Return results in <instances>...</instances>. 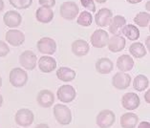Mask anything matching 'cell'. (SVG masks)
Returning <instances> with one entry per match:
<instances>
[{
    "label": "cell",
    "instance_id": "6da1fadb",
    "mask_svg": "<svg viewBox=\"0 0 150 128\" xmlns=\"http://www.w3.org/2000/svg\"><path fill=\"white\" fill-rule=\"evenodd\" d=\"M54 116L57 122L61 125H68L72 122L71 110L64 104H56L54 106Z\"/></svg>",
    "mask_w": 150,
    "mask_h": 128
},
{
    "label": "cell",
    "instance_id": "7a4b0ae2",
    "mask_svg": "<svg viewBox=\"0 0 150 128\" xmlns=\"http://www.w3.org/2000/svg\"><path fill=\"white\" fill-rule=\"evenodd\" d=\"M9 80L10 83L13 87L20 88V87L26 85V83L28 81V74L22 68H18V67L13 68L10 72Z\"/></svg>",
    "mask_w": 150,
    "mask_h": 128
},
{
    "label": "cell",
    "instance_id": "3957f363",
    "mask_svg": "<svg viewBox=\"0 0 150 128\" xmlns=\"http://www.w3.org/2000/svg\"><path fill=\"white\" fill-rule=\"evenodd\" d=\"M59 13L62 18L66 20H74L79 16V8L78 4L74 1L63 2L60 6Z\"/></svg>",
    "mask_w": 150,
    "mask_h": 128
},
{
    "label": "cell",
    "instance_id": "277c9868",
    "mask_svg": "<svg viewBox=\"0 0 150 128\" xmlns=\"http://www.w3.org/2000/svg\"><path fill=\"white\" fill-rule=\"evenodd\" d=\"M14 120L18 126L29 127L31 126L35 120V115L32 110L27 108L19 109L14 116Z\"/></svg>",
    "mask_w": 150,
    "mask_h": 128
},
{
    "label": "cell",
    "instance_id": "5b68a950",
    "mask_svg": "<svg viewBox=\"0 0 150 128\" xmlns=\"http://www.w3.org/2000/svg\"><path fill=\"white\" fill-rule=\"evenodd\" d=\"M116 115L112 110L104 109L98 114L96 123L100 128H110L115 123Z\"/></svg>",
    "mask_w": 150,
    "mask_h": 128
},
{
    "label": "cell",
    "instance_id": "8992f818",
    "mask_svg": "<svg viewBox=\"0 0 150 128\" xmlns=\"http://www.w3.org/2000/svg\"><path fill=\"white\" fill-rule=\"evenodd\" d=\"M57 97L63 103L72 102L76 97V91L72 85L64 84L61 85L57 91Z\"/></svg>",
    "mask_w": 150,
    "mask_h": 128
},
{
    "label": "cell",
    "instance_id": "52a82bcc",
    "mask_svg": "<svg viewBox=\"0 0 150 128\" xmlns=\"http://www.w3.org/2000/svg\"><path fill=\"white\" fill-rule=\"evenodd\" d=\"M19 63L26 70H34L38 64V57L30 50L24 51L19 56Z\"/></svg>",
    "mask_w": 150,
    "mask_h": 128
},
{
    "label": "cell",
    "instance_id": "ba28073f",
    "mask_svg": "<svg viewBox=\"0 0 150 128\" xmlns=\"http://www.w3.org/2000/svg\"><path fill=\"white\" fill-rule=\"evenodd\" d=\"M108 39H109L108 33L102 30V29H98V30H96L92 34L90 37V41L93 47L98 49H101L104 48L105 46H107Z\"/></svg>",
    "mask_w": 150,
    "mask_h": 128
},
{
    "label": "cell",
    "instance_id": "9c48e42d",
    "mask_svg": "<svg viewBox=\"0 0 150 128\" xmlns=\"http://www.w3.org/2000/svg\"><path fill=\"white\" fill-rule=\"evenodd\" d=\"M38 50L39 53L43 54H54L57 51V43L51 37H42L38 41Z\"/></svg>",
    "mask_w": 150,
    "mask_h": 128
},
{
    "label": "cell",
    "instance_id": "30bf717a",
    "mask_svg": "<svg viewBox=\"0 0 150 128\" xmlns=\"http://www.w3.org/2000/svg\"><path fill=\"white\" fill-rule=\"evenodd\" d=\"M141 100L136 93H125L122 98V105L124 109L128 111H133L140 106Z\"/></svg>",
    "mask_w": 150,
    "mask_h": 128
},
{
    "label": "cell",
    "instance_id": "8fae6325",
    "mask_svg": "<svg viewBox=\"0 0 150 128\" xmlns=\"http://www.w3.org/2000/svg\"><path fill=\"white\" fill-rule=\"evenodd\" d=\"M131 76L124 72H118L113 76L112 85L118 90H125L130 86Z\"/></svg>",
    "mask_w": 150,
    "mask_h": 128
},
{
    "label": "cell",
    "instance_id": "7c38bea8",
    "mask_svg": "<svg viewBox=\"0 0 150 128\" xmlns=\"http://www.w3.org/2000/svg\"><path fill=\"white\" fill-rule=\"evenodd\" d=\"M5 39L11 46L18 47L21 46L24 43L25 35L23 34V32H21L19 30L12 29V30H9L5 34Z\"/></svg>",
    "mask_w": 150,
    "mask_h": 128
},
{
    "label": "cell",
    "instance_id": "4fadbf2b",
    "mask_svg": "<svg viewBox=\"0 0 150 128\" xmlns=\"http://www.w3.org/2000/svg\"><path fill=\"white\" fill-rule=\"evenodd\" d=\"M113 17V13L107 8H102L97 12L95 16V22L98 27H107L110 24Z\"/></svg>",
    "mask_w": 150,
    "mask_h": 128
},
{
    "label": "cell",
    "instance_id": "5bb4252c",
    "mask_svg": "<svg viewBox=\"0 0 150 128\" xmlns=\"http://www.w3.org/2000/svg\"><path fill=\"white\" fill-rule=\"evenodd\" d=\"M3 22L9 28L19 27L21 25V22H22V16L16 11H8L3 16Z\"/></svg>",
    "mask_w": 150,
    "mask_h": 128
},
{
    "label": "cell",
    "instance_id": "9a60e30c",
    "mask_svg": "<svg viewBox=\"0 0 150 128\" xmlns=\"http://www.w3.org/2000/svg\"><path fill=\"white\" fill-rule=\"evenodd\" d=\"M126 40L120 35H114L108 39V49L112 53H119L125 48Z\"/></svg>",
    "mask_w": 150,
    "mask_h": 128
},
{
    "label": "cell",
    "instance_id": "2e32d148",
    "mask_svg": "<svg viewBox=\"0 0 150 128\" xmlns=\"http://www.w3.org/2000/svg\"><path fill=\"white\" fill-rule=\"evenodd\" d=\"M36 101H38V104L41 107L49 108L54 102V95L52 91L48 89H43L38 94Z\"/></svg>",
    "mask_w": 150,
    "mask_h": 128
},
{
    "label": "cell",
    "instance_id": "e0dca14e",
    "mask_svg": "<svg viewBox=\"0 0 150 128\" xmlns=\"http://www.w3.org/2000/svg\"><path fill=\"white\" fill-rule=\"evenodd\" d=\"M38 68L42 73L48 74L57 68V61L50 56H43L38 59Z\"/></svg>",
    "mask_w": 150,
    "mask_h": 128
},
{
    "label": "cell",
    "instance_id": "ac0fdd59",
    "mask_svg": "<svg viewBox=\"0 0 150 128\" xmlns=\"http://www.w3.org/2000/svg\"><path fill=\"white\" fill-rule=\"evenodd\" d=\"M73 54L76 57H84L89 53L90 46L88 42L83 39H76L72 43L71 46Z\"/></svg>",
    "mask_w": 150,
    "mask_h": 128
},
{
    "label": "cell",
    "instance_id": "d6986e66",
    "mask_svg": "<svg viewBox=\"0 0 150 128\" xmlns=\"http://www.w3.org/2000/svg\"><path fill=\"white\" fill-rule=\"evenodd\" d=\"M96 70L98 74L101 75H107L110 74L114 69V63L113 61L108 57H101L98 59L96 62Z\"/></svg>",
    "mask_w": 150,
    "mask_h": 128
},
{
    "label": "cell",
    "instance_id": "ffe728a7",
    "mask_svg": "<svg viewBox=\"0 0 150 128\" xmlns=\"http://www.w3.org/2000/svg\"><path fill=\"white\" fill-rule=\"evenodd\" d=\"M117 68L119 69L120 72H129L134 67V60L129 54H122L118 57L117 59Z\"/></svg>",
    "mask_w": 150,
    "mask_h": 128
},
{
    "label": "cell",
    "instance_id": "44dd1931",
    "mask_svg": "<svg viewBox=\"0 0 150 128\" xmlns=\"http://www.w3.org/2000/svg\"><path fill=\"white\" fill-rule=\"evenodd\" d=\"M35 18L39 23H50L54 19V11L51 8L40 7L35 12Z\"/></svg>",
    "mask_w": 150,
    "mask_h": 128
},
{
    "label": "cell",
    "instance_id": "7402d4cb",
    "mask_svg": "<svg viewBox=\"0 0 150 128\" xmlns=\"http://www.w3.org/2000/svg\"><path fill=\"white\" fill-rule=\"evenodd\" d=\"M125 24H126L125 17H123L122 16H115L114 17H112L111 22L109 24V32L113 35H120L122 34V29Z\"/></svg>",
    "mask_w": 150,
    "mask_h": 128
},
{
    "label": "cell",
    "instance_id": "603a6c76",
    "mask_svg": "<svg viewBox=\"0 0 150 128\" xmlns=\"http://www.w3.org/2000/svg\"><path fill=\"white\" fill-rule=\"evenodd\" d=\"M139 117L134 113L127 112L120 117V123L122 128H135L138 125Z\"/></svg>",
    "mask_w": 150,
    "mask_h": 128
},
{
    "label": "cell",
    "instance_id": "cb8c5ba5",
    "mask_svg": "<svg viewBox=\"0 0 150 128\" xmlns=\"http://www.w3.org/2000/svg\"><path fill=\"white\" fill-rule=\"evenodd\" d=\"M76 73L69 67H60L57 71V78L63 82H70L76 78Z\"/></svg>",
    "mask_w": 150,
    "mask_h": 128
},
{
    "label": "cell",
    "instance_id": "d4e9b609",
    "mask_svg": "<svg viewBox=\"0 0 150 128\" xmlns=\"http://www.w3.org/2000/svg\"><path fill=\"white\" fill-rule=\"evenodd\" d=\"M122 34L129 40L135 41L140 37V30L135 25L132 24H125L122 29Z\"/></svg>",
    "mask_w": 150,
    "mask_h": 128
},
{
    "label": "cell",
    "instance_id": "484cf974",
    "mask_svg": "<svg viewBox=\"0 0 150 128\" xmlns=\"http://www.w3.org/2000/svg\"><path fill=\"white\" fill-rule=\"evenodd\" d=\"M129 53L135 58H142L146 56L147 50L145 49L144 45L141 42H134L129 47Z\"/></svg>",
    "mask_w": 150,
    "mask_h": 128
},
{
    "label": "cell",
    "instance_id": "4316f807",
    "mask_svg": "<svg viewBox=\"0 0 150 128\" xmlns=\"http://www.w3.org/2000/svg\"><path fill=\"white\" fill-rule=\"evenodd\" d=\"M133 87L138 92H142L149 87V79L144 75H138L133 80Z\"/></svg>",
    "mask_w": 150,
    "mask_h": 128
},
{
    "label": "cell",
    "instance_id": "83f0119b",
    "mask_svg": "<svg viewBox=\"0 0 150 128\" xmlns=\"http://www.w3.org/2000/svg\"><path fill=\"white\" fill-rule=\"evenodd\" d=\"M134 22L139 27L145 28L149 26L150 23V13L147 12H141L134 17Z\"/></svg>",
    "mask_w": 150,
    "mask_h": 128
},
{
    "label": "cell",
    "instance_id": "f1b7e54d",
    "mask_svg": "<svg viewBox=\"0 0 150 128\" xmlns=\"http://www.w3.org/2000/svg\"><path fill=\"white\" fill-rule=\"evenodd\" d=\"M93 22L92 13L87 11H83L79 13V16L76 18V23L82 27H89Z\"/></svg>",
    "mask_w": 150,
    "mask_h": 128
},
{
    "label": "cell",
    "instance_id": "f546056e",
    "mask_svg": "<svg viewBox=\"0 0 150 128\" xmlns=\"http://www.w3.org/2000/svg\"><path fill=\"white\" fill-rule=\"evenodd\" d=\"M9 2L13 8L18 10L28 9L33 4V0H9Z\"/></svg>",
    "mask_w": 150,
    "mask_h": 128
},
{
    "label": "cell",
    "instance_id": "4dcf8cb0",
    "mask_svg": "<svg viewBox=\"0 0 150 128\" xmlns=\"http://www.w3.org/2000/svg\"><path fill=\"white\" fill-rule=\"evenodd\" d=\"M80 4L85 9L90 11V12H96V5H95L94 0H80Z\"/></svg>",
    "mask_w": 150,
    "mask_h": 128
},
{
    "label": "cell",
    "instance_id": "1f68e13d",
    "mask_svg": "<svg viewBox=\"0 0 150 128\" xmlns=\"http://www.w3.org/2000/svg\"><path fill=\"white\" fill-rule=\"evenodd\" d=\"M10 53V48L6 42L0 40V57H4Z\"/></svg>",
    "mask_w": 150,
    "mask_h": 128
},
{
    "label": "cell",
    "instance_id": "d6a6232c",
    "mask_svg": "<svg viewBox=\"0 0 150 128\" xmlns=\"http://www.w3.org/2000/svg\"><path fill=\"white\" fill-rule=\"evenodd\" d=\"M39 5L44 8H51L56 5V0H38Z\"/></svg>",
    "mask_w": 150,
    "mask_h": 128
},
{
    "label": "cell",
    "instance_id": "836d02e7",
    "mask_svg": "<svg viewBox=\"0 0 150 128\" xmlns=\"http://www.w3.org/2000/svg\"><path fill=\"white\" fill-rule=\"evenodd\" d=\"M138 128H150V122H142L139 123Z\"/></svg>",
    "mask_w": 150,
    "mask_h": 128
},
{
    "label": "cell",
    "instance_id": "e575fe53",
    "mask_svg": "<svg viewBox=\"0 0 150 128\" xmlns=\"http://www.w3.org/2000/svg\"><path fill=\"white\" fill-rule=\"evenodd\" d=\"M150 90H147L146 91V93H145V95H144V100H145V101L147 102V103H150Z\"/></svg>",
    "mask_w": 150,
    "mask_h": 128
},
{
    "label": "cell",
    "instance_id": "d590c367",
    "mask_svg": "<svg viewBox=\"0 0 150 128\" xmlns=\"http://www.w3.org/2000/svg\"><path fill=\"white\" fill-rule=\"evenodd\" d=\"M35 128H50L48 126V124H46V123H40V124H38Z\"/></svg>",
    "mask_w": 150,
    "mask_h": 128
},
{
    "label": "cell",
    "instance_id": "8d00e7d4",
    "mask_svg": "<svg viewBox=\"0 0 150 128\" xmlns=\"http://www.w3.org/2000/svg\"><path fill=\"white\" fill-rule=\"evenodd\" d=\"M128 3H130V4H138V3L142 2V0H126Z\"/></svg>",
    "mask_w": 150,
    "mask_h": 128
},
{
    "label": "cell",
    "instance_id": "74e56055",
    "mask_svg": "<svg viewBox=\"0 0 150 128\" xmlns=\"http://www.w3.org/2000/svg\"><path fill=\"white\" fill-rule=\"evenodd\" d=\"M4 7H5L4 1H3V0H0V13H1L2 11L4 10Z\"/></svg>",
    "mask_w": 150,
    "mask_h": 128
},
{
    "label": "cell",
    "instance_id": "f35d334b",
    "mask_svg": "<svg viewBox=\"0 0 150 128\" xmlns=\"http://www.w3.org/2000/svg\"><path fill=\"white\" fill-rule=\"evenodd\" d=\"M95 1H97L98 3H100V4H102V3H105L107 0H95Z\"/></svg>",
    "mask_w": 150,
    "mask_h": 128
},
{
    "label": "cell",
    "instance_id": "ab89813d",
    "mask_svg": "<svg viewBox=\"0 0 150 128\" xmlns=\"http://www.w3.org/2000/svg\"><path fill=\"white\" fill-rule=\"evenodd\" d=\"M2 104H3V97H2V95L0 94V107L2 106Z\"/></svg>",
    "mask_w": 150,
    "mask_h": 128
},
{
    "label": "cell",
    "instance_id": "60d3db41",
    "mask_svg": "<svg viewBox=\"0 0 150 128\" xmlns=\"http://www.w3.org/2000/svg\"><path fill=\"white\" fill-rule=\"evenodd\" d=\"M146 11H147V13H149V11H150V7H149V1H147V3H146Z\"/></svg>",
    "mask_w": 150,
    "mask_h": 128
},
{
    "label": "cell",
    "instance_id": "b9f144b4",
    "mask_svg": "<svg viewBox=\"0 0 150 128\" xmlns=\"http://www.w3.org/2000/svg\"><path fill=\"white\" fill-rule=\"evenodd\" d=\"M146 45H147V50H149V36L146 38Z\"/></svg>",
    "mask_w": 150,
    "mask_h": 128
},
{
    "label": "cell",
    "instance_id": "7bdbcfd3",
    "mask_svg": "<svg viewBox=\"0 0 150 128\" xmlns=\"http://www.w3.org/2000/svg\"><path fill=\"white\" fill-rule=\"evenodd\" d=\"M2 87V78L0 76V88Z\"/></svg>",
    "mask_w": 150,
    "mask_h": 128
}]
</instances>
